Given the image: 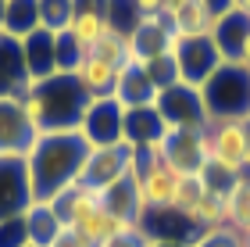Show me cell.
I'll use <instances>...</instances> for the list:
<instances>
[{"mask_svg": "<svg viewBox=\"0 0 250 247\" xmlns=\"http://www.w3.org/2000/svg\"><path fill=\"white\" fill-rule=\"evenodd\" d=\"M179 43H183V36L175 32L172 18L146 15L136 25V32L129 36V50H132V61H150V58H161V54H172L175 58Z\"/></svg>", "mask_w": 250, "mask_h": 247, "instance_id": "obj_10", "label": "cell"}, {"mask_svg": "<svg viewBox=\"0 0 250 247\" xmlns=\"http://www.w3.org/2000/svg\"><path fill=\"white\" fill-rule=\"evenodd\" d=\"M240 244H243V247H250V229H247V233H240Z\"/></svg>", "mask_w": 250, "mask_h": 247, "instance_id": "obj_44", "label": "cell"}, {"mask_svg": "<svg viewBox=\"0 0 250 247\" xmlns=\"http://www.w3.org/2000/svg\"><path fill=\"white\" fill-rule=\"evenodd\" d=\"M140 65L146 68V75H150V83H154L157 93L179 83V68H175V58H172V54H161V58H150V61H140Z\"/></svg>", "mask_w": 250, "mask_h": 247, "instance_id": "obj_29", "label": "cell"}, {"mask_svg": "<svg viewBox=\"0 0 250 247\" xmlns=\"http://www.w3.org/2000/svg\"><path fill=\"white\" fill-rule=\"evenodd\" d=\"M154 158H161L183 176H200L208 165V129H165V136L150 147Z\"/></svg>", "mask_w": 250, "mask_h": 247, "instance_id": "obj_5", "label": "cell"}, {"mask_svg": "<svg viewBox=\"0 0 250 247\" xmlns=\"http://www.w3.org/2000/svg\"><path fill=\"white\" fill-rule=\"evenodd\" d=\"M165 118L154 104L150 108H129L122 118V143H129L132 151H146L165 136Z\"/></svg>", "mask_w": 250, "mask_h": 247, "instance_id": "obj_16", "label": "cell"}, {"mask_svg": "<svg viewBox=\"0 0 250 247\" xmlns=\"http://www.w3.org/2000/svg\"><path fill=\"white\" fill-rule=\"evenodd\" d=\"M208 122H247L250 118V68L225 61L200 86Z\"/></svg>", "mask_w": 250, "mask_h": 247, "instance_id": "obj_3", "label": "cell"}, {"mask_svg": "<svg viewBox=\"0 0 250 247\" xmlns=\"http://www.w3.org/2000/svg\"><path fill=\"white\" fill-rule=\"evenodd\" d=\"M32 204L25 158H0V219H18Z\"/></svg>", "mask_w": 250, "mask_h": 247, "instance_id": "obj_13", "label": "cell"}, {"mask_svg": "<svg viewBox=\"0 0 250 247\" xmlns=\"http://www.w3.org/2000/svg\"><path fill=\"white\" fill-rule=\"evenodd\" d=\"M200 179H204V186H208V194H218V197H225L236 186V172H229V168H222V165H211V161L204 165Z\"/></svg>", "mask_w": 250, "mask_h": 247, "instance_id": "obj_31", "label": "cell"}, {"mask_svg": "<svg viewBox=\"0 0 250 247\" xmlns=\"http://www.w3.org/2000/svg\"><path fill=\"white\" fill-rule=\"evenodd\" d=\"M75 22V0H40V25L50 32H64Z\"/></svg>", "mask_w": 250, "mask_h": 247, "instance_id": "obj_26", "label": "cell"}, {"mask_svg": "<svg viewBox=\"0 0 250 247\" xmlns=\"http://www.w3.org/2000/svg\"><path fill=\"white\" fill-rule=\"evenodd\" d=\"M165 18H172L179 36H211L214 22H218L204 0H183V4H179L172 15H165Z\"/></svg>", "mask_w": 250, "mask_h": 247, "instance_id": "obj_22", "label": "cell"}, {"mask_svg": "<svg viewBox=\"0 0 250 247\" xmlns=\"http://www.w3.org/2000/svg\"><path fill=\"white\" fill-rule=\"evenodd\" d=\"M243 133H247V151H250V118L243 122Z\"/></svg>", "mask_w": 250, "mask_h": 247, "instance_id": "obj_43", "label": "cell"}, {"mask_svg": "<svg viewBox=\"0 0 250 247\" xmlns=\"http://www.w3.org/2000/svg\"><path fill=\"white\" fill-rule=\"evenodd\" d=\"M250 36V18L243 15V11H229V15H222L218 22H214V29H211V40H214V47L222 50V58L236 65L240 61V47H243V40Z\"/></svg>", "mask_w": 250, "mask_h": 247, "instance_id": "obj_18", "label": "cell"}, {"mask_svg": "<svg viewBox=\"0 0 250 247\" xmlns=\"http://www.w3.org/2000/svg\"><path fill=\"white\" fill-rule=\"evenodd\" d=\"M21 219H25V229H29V244H32V247H50L54 237L64 229L61 219L54 215V208L47 204V201H32L29 211H25Z\"/></svg>", "mask_w": 250, "mask_h": 247, "instance_id": "obj_23", "label": "cell"}, {"mask_svg": "<svg viewBox=\"0 0 250 247\" xmlns=\"http://www.w3.org/2000/svg\"><path fill=\"white\" fill-rule=\"evenodd\" d=\"M154 108L161 111L165 126L168 129H208V111H204V97L197 86H186V83H175L157 93Z\"/></svg>", "mask_w": 250, "mask_h": 247, "instance_id": "obj_6", "label": "cell"}, {"mask_svg": "<svg viewBox=\"0 0 250 247\" xmlns=\"http://www.w3.org/2000/svg\"><path fill=\"white\" fill-rule=\"evenodd\" d=\"M54 32L50 29H36L21 40V58H25V72H29V83H43L50 75H58V50H54Z\"/></svg>", "mask_w": 250, "mask_h": 247, "instance_id": "obj_15", "label": "cell"}, {"mask_svg": "<svg viewBox=\"0 0 250 247\" xmlns=\"http://www.w3.org/2000/svg\"><path fill=\"white\" fill-rule=\"evenodd\" d=\"M50 247H93V244H89L86 237H79L75 229H68V226H64L58 237H54V244H50Z\"/></svg>", "mask_w": 250, "mask_h": 247, "instance_id": "obj_35", "label": "cell"}, {"mask_svg": "<svg viewBox=\"0 0 250 247\" xmlns=\"http://www.w3.org/2000/svg\"><path fill=\"white\" fill-rule=\"evenodd\" d=\"M204 4L211 7L214 18H222V15H229V11H232V0H204Z\"/></svg>", "mask_w": 250, "mask_h": 247, "instance_id": "obj_38", "label": "cell"}, {"mask_svg": "<svg viewBox=\"0 0 250 247\" xmlns=\"http://www.w3.org/2000/svg\"><path fill=\"white\" fill-rule=\"evenodd\" d=\"M232 7H236V11H243V15L250 18V0H232Z\"/></svg>", "mask_w": 250, "mask_h": 247, "instance_id": "obj_41", "label": "cell"}, {"mask_svg": "<svg viewBox=\"0 0 250 247\" xmlns=\"http://www.w3.org/2000/svg\"><path fill=\"white\" fill-rule=\"evenodd\" d=\"M54 50H58V72L61 75H75L79 72V65H83L86 58V50L79 47V40L72 36V29H64V32H54Z\"/></svg>", "mask_w": 250, "mask_h": 247, "instance_id": "obj_27", "label": "cell"}, {"mask_svg": "<svg viewBox=\"0 0 250 247\" xmlns=\"http://www.w3.org/2000/svg\"><path fill=\"white\" fill-rule=\"evenodd\" d=\"M29 247H32V244H29Z\"/></svg>", "mask_w": 250, "mask_h": 247, "instance_id": "obj_46", "label": "cell"}, {"mask_svg": "<svg viewBox=\"0 0 250 247\" xmlns=\"http://www.w3.org/2000/svg\"><path fill=\"white\" fill-rule=\"evenodd\" d=\"M225 226L232 233L250 229V161L236 172V186L225 194Z\"/></svg>", "mask_w": 250, "mask_h": 247, "instance_id": "obj_20", "label": "cell"}, {"mask_svg": "<svg viewBox=\"0 0 250 247\" xmlns=\"http://www.w3.org/2000/svg\"><path fill=\"white\" fill-rule=\"evenodd\" d=\"M115 100L129 111V108H150L157 100V90L150 83V75L140 61H129L125 68L118 72V86H115Z\"/></svg>", "mask_w": 250, "mask_h": 247, "instance_id": "obj_17", "label": "cell"}, {"mask_svg": "<svg viewBox=\"0 0 250 247\" xmlns=\"http://www.w3.org/2000/svg\"><path fill=\"white\" fill-rule=\"evenodd\" d=\"M186 222L193 226V233H208V229L225 226V197H218V194H204V197L197 201V208L186 215Z\"/></svg>", "mask_w": 250, "mask_h": 247, "instance_id": "obj_24", "label": "cell"}, {"mask_svg": "<svg viewBox=\"0 0 250 247\" xmlns=\"http://www.w3.org/2000/svg\"><path fill=\"white\" fill-rule=\"evenodd\" d=\"M236 65H243V68H250V36L243 40V47H240V61Z\"/></svg>", "mask_w": 250, "mask_h": 247, "instance_id": "obj_39", "label": "cell"}, {"mask_svg": "<svg viewBox=\"0 0 250 247\" xmlns=\"http://www.w3.org/2000/svg\"><path fill=\"white\" fill-rule=\"evenodd\" d=\"M97 247H150V237L136 226V229H129V233H122V237H111V240H104V244H97Z\"/></svg>", "mask_w": 250, "mask_h": 247, "instance_id": "obj_34", "label": "cell"}, {"mask_svg": "<svg viewBox=\"0 0 250 247\" xmlns=\"http://www.w3.org/2000/svg\"><path fill=\"white\" fill-rule=\"evenodd\" d=\"M208 194V186H204V179L200 176H183V186H179V197H175V211L179 215H189L193 208H197V201Z\"/></svg>", "mask_w": 250, "mask_h": 247, "instance_id": "obj_30", "label": "cell"}, {"mask_svg": "<svg viewBox=\"0 0 250 247\" xmlns=\"http://www.w3.org/2000/svg\"><path fill=\"white\" fill-rule=\"evenodd\" d=\"M122 118H125V108L115 97H93L89 108H86V115H83V122H79V133L86 136V143L93 151L118 147L122 143Z\"/></svg>", "mask_w": 250, "mask_h": 247, "instance_id": "obj_9", "label": "cell"}, {"mask_svg": "<svg viewBox=\"0 0 250 247\" xmlns=\"http://www.w3.org/2000/svg\"><path fill=\"white\" fill-rule=\"evenodd\" d=\"M0 7H4V0H0Z\"/></svg>", "mask_w": 250, "mask_h": 247, "instance_id": "obj_45", "label": "cell"}, {"mask_svg": "<svg viewBox=\"0 0 250 247\" xmlns=\"http://www.w3.org/2000/svg\"><path fill=\"white\" fill-rule=\"evenodd\" d=\"M189 247H243V244H240V233H232L229 226H218V229L197 233L189 240Z\"/></svg>", "mask_w": 250, "mask_h": 247, "instance_id": "obj_32", "label": "cell"}, {"mask_svg": "<svg viewBox=\"0 0 250 247\" xmlns=\"http://www.w3.org/2000/svg\"><path fill=\"white\" fill-rule=\"evenodd\" d=\"M179 4H183V0H168V4H165V15H172V11H175Z\"/></svg>", "mask_w": 250, "mask_h": 247, "instance_id": "obj_42", "label": "cell"}, {"mask_svg": "<svg viewBox=\"0 0 250 247\" xmlns=\"http://www.w3.org/2000/svg\"><path fill=\"white\" fill-rule=\"evenodd\" d=\"M36 136L40 133L29 122L21 93H4L0 97V158H25Z\"/></svg>", "mask_w": 250, "mask_h": 247, "instance_id": "obj_7", "label": "cell"}, {"mask_svg": "<svg viewBox=\"0 0 250 247\" xmlns=\"http://www.w3.org/2000/svg\"><path fill=\"white\" fill-rule=\"evenodd\" d=\"M136 168V151L129 147V143H118V147H100V151H89V161L83 168V183L86 190H93V194H100L104 186H111L115 179L129 176Z\"/></svg>", "mask_w": 250, "mask_h": 247, "instance_id": "obj_11", "label": "cell"}, {"mask_svg": "<svg viewBox=\"0 0 250 247\" xmlns=\"http://www.w3.org/2000/svg\"><path fill=\"white\" fill-rule=\"evenodd\" d=\"M136 183H140V197H143V211H168L175 208L179 186H183V172H175L168 161L154 158L150 147L136 151Z\"/></svg>", "mask_w": 250, "mask_h": 247, "instance_id": "obj_4", "label": "cell"}, {"mask_svg": "<svg viewBox=\"0 0 250 247\" xmlns=\"http://www.w3.org/2000/svg\"><path fill=\"white\" fill-rule=\"evenodd\" d=\"M146 15L136 7V0H107V25L118 36H132L136 25H140Z\"/></svg>", "mask_w": 250, "mask_h": 247, "instance_id": "obj_25", "label": "cell"}, {"mask_svg": "<svg viewBox=\"0 0 250 247\" xmlns=\"http://www.w3.org/2000/svg\"><path fill=\"white\" fill-rule=\"evenodd\" d=\"M89 54H97V58L111 61V65H115L118 72H122L125 65L132 61V50H129V36H118V32H107V36L100 40V43H97V47L89 50Z\"/></svg>", "mask_w": 250, "mask_h": 247, "instance_id": "obj_28", "label": "cell"}, {"mask_svg": "<svg viewBox=\"0 0 250 247\" xmlns=\"http://www.w3.org/2000/svg\"><path fill=\"white\" fill-rule=\"evenodd\" d=\"M150 247H189V244H179V240H150Z\"/></svg>", "mask_w": 250, "mask_h": 247, "instance_id": "obj_40", "label": "cell"}, {"mask_svg": "<svg viewBox=\"0 0 250 247\" xmlns=\"http://www.w3.org/2000/svg\"><path fill=\"white\" fill-rule=\"evenodd\" d=\"M89 143L79 129H64V133H40L32 151L25 154V168H29V183H32V201H50L61 190L75 186L83 179V168L89 161Z\"/></svg>", "mask_w": 250, "mask_h": 247, "instance_id": "obj_1", "label": "cell"}, {"mask_svg": "<svg viewBox=\"0 0 250 247\" xmlns=\"http://www.w3.org/2000/svg\"><path fill=\"white\" fill-rule=\"evenodd\" d=\"M100 208L107 211V215H115L118 222H125V226H140L143 219V197H140V183H136V172L115 179L111 186H104L97 194Z\"/></svg>", "mask_w": 250, "mask_h": 247, "instance_id": "obj_14", "label": "cell"}, {"mask_svg": "<svg viewBox=\"0 0 250 247\" xmlns=\"http://www.w3.org/2000/svg\"><path fill=\"white\" fill-rule=\"evenodd\" d=\"M75 11H86V15H104V18H107V0H75Z\"/></svg>", "mask_w": 250, "mask_h": 247, "instance_id": "obj_36", "label": "cell"}, {"mask_svg": "<svg viewBox=\"0 0 250 247\" xmlns=\"http://www.w3.org/2000/svg\"><path fill=\"white\" fill-rule=\"evenodd\" d=\"M36 29H40V0H4V7H0V32L25 40Z\"/></svg>", "mask_w": 250, "mask_h": 247, "instance_id": "obj_19", "label": "cell"}, {"mask_svg": "<svg viewBox=\"0 0 250 247\" xmlns=\"http://www.w3.org/2000/svg\"><path fill=\"white\" fill-rule=\"evenodd\" d=\"M165 4L168 0H136V7H140L143 15H165Z\"/></svg>", "mask_w": 250, "mask_h": 247, "instance_id": "obj_37", "label": "cell"}, {"mask_svg": "<svg viewBox=\"0 0 250 247\" xmlns=\"http://www.w3.org/2000/svg\"><path fill=\"white\" fill-rule=\"evenodd\" d=\"M79 83L89 90V97H115V86H118V68L97 54H86L83 65H79Z\"/></svg>", "mask_w": 250, "mask_h": 247, "instance_id": "obj_21", "label": "cell"}, {"mask_svg": "<svg viewBox=\"0 0 250 247\" xmlns=\"http://www.w3.org/2000/svg\"><path fill=\"white\" fill-rule=\"evenodd\" d=\"M89 90L79 83V75H50L43 83H29L21 90V104L29 111V122L36 133H64L79 129L86 108H89Z\"/></svg>", "mask_w": 250, "mask_h": 247, "instance_id": "obj_2", "label": "cell"}, {"mask_svg": "<svg viewBox=\"0 0 250 247\" xmlns=\"http://www.w3.org/2000/svg\"><path fill=\"white\" fill-rule=\"evenodd\" d=\"M208 161L229 168V172H240L250 161L243 122H211L208 126Z\"/></svg>", "mask_w": 250, "mask_h": 247, "instance_id": "obj_12", "label": "cell"}, {"mask_svg": "<svg viewBox=\"0 0 250 247\" xmlns=\"http://www.w3.org/2000/svg\"><path fill=\"white\" fill-rule=\"evenodd\" d=\"M0 247H29L25 219H0Z\"/></svg>", "mask_w": 250, "mask_h": 247, "instance_id": "obj_33", "label": "cell"}, {"mask_svg": "<svg viewBox=\"0 0 250 247\" xmlns=\"http://www.w3.org/2000/svg\"><path fill=\"white\" fill-rule=\"evenodd\" d=\"M222 65H225V58H222V50L214 47L211 36H183V43H179V50H175L179 83L197 86V90L208 83Z\"/></svg>", "mask_w": 250, "mask_h": 247, "instance_id": "obj_8", "label": "cell"}]
</instances>
